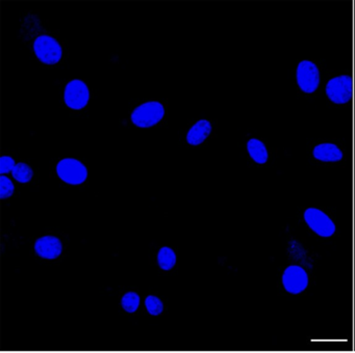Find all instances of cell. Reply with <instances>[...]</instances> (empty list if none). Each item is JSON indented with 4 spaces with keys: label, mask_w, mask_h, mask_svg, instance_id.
<instances>
[{
    "label": "cell",
    "mask_w": 355,
    "mask_h": 353,
    "mask_svg": "<svg viewBox=\"0 0 355 353\" xmlns=\"http://www.w3.org/2000/svg\"><path fill=\"white\" fill-rule=\"evenodd\" d=\"M165 116V107L159 101H148L135 108L132 122L139 128H150L161 122Z\"/></svg>",
    "instance_id": "3"
},
{
    "label": "cell",
    "mask_w": 355,
    "mask_h": 353,
    "mask_svg": "<svg viewBox=\"0 0 355 353\" xmlns=\"http://www.w3.org/2000/svg\"><path fill=\"white\" fill-rule=\"evenodd\" d=\"M12 174L18 182L28 183L34 176V172L28 164L19 162V163L16 164L15 168L12 170Z\"/></svg>",
    "instance_id": "14"
},
{
    "label": "cell",
    "mask_w": 355,
    "mask_h": 353,
    "mask_svg": "<svg viewBox=\"0 0 355 353\" xmlns=\"http://www.w3.org/2000/svg\"><path fill=\"white\" fill-rule=\"evenodd\" d=\"M58 176L70 185L83 184L88 178L86 166L74 158H65L57 165Z\"/></svg>",
    "instance_id": "7"
},
{
    "label": "cell",
    "mask_w": 355,
    "mask_h": 353,
    "mask_svg": "<svg viewBox=\"0 0 355 353\" xmlns=\"http://www.w3.org/2000/svg\"><path fill=\"white\" fill-rule=\"evenodd\" d=\"M64 100L66 105L71 109H83L90 101V89L84 81L73 79L66 85Z\"/></svg>",
    "instance_id": "8"
},
{
    "label": "cell",
    "mask_w": 355,
    "mask_h": 353,
    "mask_svg": "<svg viewBox=\"0 0 355 353\" xmlns=\"http://www.w3.org/2000/svg\"><path fill=\"white\" fill-rule=\"evenodd\" d=\"M35 251L41 257L53 260L61 255L63 245H62L61 240L57 237L44 236L36 241Z\"/></svg>",
    "instance_id": "9"
},
{
    "label": "cell",
    "mask_w": 355,
    "mask_h": 353,
    "mask_svg": "<svg viewBox=\"0 0 355 353\" xmlns=\"http://www.w3.org/2000/svg\"><path fill=\"white\" fill-rule=\"evenodd\" d=\"M34 52L45 64H55L62 60L63 48L57 39L49 35H39L34 41Z\"/></svg>",
    "instance_id": "6"
},
{
    "label": "cell",
    "mask_w": 355,
    "mask_h": 353,
    "mask_svg": "<svg viewBox=\"0 0 355 353\" xmlns=\"http://www.w3.org/2000/svg\"><path fill=\"white\" fill-rule=\"evenodd\" d=\"M14 191H15V187H14L13 182L5 174H1L0 176V199H9L14 194Z\"/></svg>",
    "instance_id": "16"
},
{
    "label": "cell",
    "mask_w": 355,
    "mask_h": 353,
    "mask_svg": "<svg viewBox=\"0 0 355 353\" xmlns=\"http://www.w3.org/2000/svg\"><path fill=\"white\" fill-rule=\"evenodd\" d=\"M213 127L211 122L207 120H199L196 124L193 125L187 135V141L191 145H199L211 135Z\"/></svg>",
    "instance_id": "11"
},
{
    "label": "cell",
    "mask_w": 355,
    "mask_h": 353,
    "mask_svg": "<svg viewBox=\"0 0 355 353\" xmlns=\"http://www.w3.org/2000/svg\"><path fill=\"white\" fill-rule=\"evenodd\" d=\"M325 95L336 105L348 104L353 96L352 77L347 74L332 77L326 83Z\"/></svg>",
    "instance_id": "2"
},
{
    "label": "cell",
    "mask_w": 355,
    "mask_h": 353,
    "mask_svg": "<svg viewBox=\"0 0 355 353\" xmlns=\"http://www.w3.org/2000/svg\"><path fill=\"white\" fill-rule=\"evenodd\" d=\"M122 307L128 313H134L140 305V297L137 293L130 292L122 298Z\"/></svg>",
    "instance_id": "15"
},
{
    "label": "cell",
    "mask_w": 355,
    "mask_h": 353,
    "mask_svg": "<svg viewBox=\"0 0 355 353\" xmlns=\"http://www.w3.org/2000/svg\"><path fill=\"white\" fill-rule=\"evenodd\" d=\"M303 220L307 228L321 238H330L336 232V226L328 214L319 208H306L303 212Z\"/></svg>",
    "instance_id": "1"
},
{
    "label": "cell",
    "mask_w": 355,
    "mask_h": 353,
    "mask_svg": "<svg viewBox=\"0 0 355 353\" xmlns=\"http://www.w3.org/2000/svg\"><path fill=\"white\" fill-rule=\"evenodd\" d=\"M246 149L249 157L255 163L263 165L269 161V151L266 143L261 139L254 138V137L249 139L246 143Z\"/></svg>",
    "instance_id": "12"
},
{
    "label": "cell",
    "mask_w": 355,
    "mask_h": 353,
    "mask_svg": "<svg viewBox=\"0 0 355 353\" xmlns=\"http://www.w3.org/2000/svg\"><path fill=\"white\" fill-rule=\"evenodd\" d=\"M321 73L313 60H303L296 68V83L302 93L311 95L319 89Z\"/></svg>",
    "instance_id": "4"
},
{
    "label": "cell",
    "mask_w": 355,
    "mask_h": 353,
    "mask_svg": "<svg viewBox=\"0 0 355 353\" xmlns=\"http://www.w3.org/2000/svg\"><path fill=\"white\" fill-rule=\"evenodd\" d=\"M145 305H146L147 311L153 316L159 315L164 309L163 302H162L161 299L155 296L147 297L146 300H145Z\"/></svg>",
    "instance_id": "17"
},
{
    "label": "cell",
    "mask_w": 355,
    "mask_h": 353,
    "mask_svg": "<svg viewBox=\"0 0 355 353\" xmlns=\"http://www.w3.org/2000/svg\"><path fill=\"white\" fill-rule=\"evenodd\" d=\"M282 284L288 294L300 295L306 291L309 284V275L302 266L292 264L282 272Z\"/></svg>",
    "instance_id": "5"
},
{
    "label": "cell",
    "mask_w": 355,
    "mask_h": 353,
    "mask_svg": "<svg viewBox=\"0 0 355 353\" xmlns=\"http://www.w3.org/2000/svg\"><path fill=\"white\" fill-rule=\"evenodd\" d=\"M313 157L324 163H336L344 159V153L336 143H322L313 147Z\"/></svg>",
    "instance_id": "10"
},
{
    "label": "cell",
    "mask_w": 355,
    "mask_h": 353,
    "mask_svg": "<svg viewBox=\"0 0 355 353\" xmlns=\"http://www.w3.org/2000/svg\"><path fill=\"white\" fill-rule=\"evenodd\" d=\"M157 262H159V267L162 269H172L176 263V255L173 249L170 248V247H163V248L159 249Z\"/></svg>",
    "instance_id": "13"
},
{
    "label": "cell",
    "mask_w": 355,
    "mask_h": 353,
    "mask_svg": "<svg viewBox=\"0 0 355 353\" xmlns=\"http://www.w3.org/2000/svg\"><path fill=\"white\" fill-rule=\"evenodd\" d=\"M15 160L9 156H3L0 158V174H6L12 172V170L15 168Z\"/></svg>",
    "instance_id": "18"
}]
</instances>
